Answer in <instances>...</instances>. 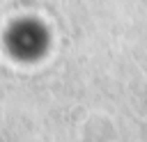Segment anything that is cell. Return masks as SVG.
I'll return each instance as SVG.
<instances>
[{
  "instance_id": "cell-1",
  "label": "cell",
  "mask_w": 147,
  "mask_h": 142,
  "mask_svg": "<svg viewBox=\"0 0 147 142\" xmlns=\"http://www.w3.org/2000/svg\"><path fill=\"white\" fill-rule=\"evenodd\" d=\"M7 44L11 46L16 55H30L39 50V44H41L39 27H34L32 23H16L11 32L7 34Z\"/></svg>"
}]
</instances>
